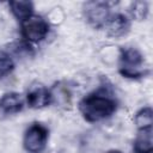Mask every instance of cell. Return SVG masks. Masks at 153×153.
<instances>
[{"instance_id": "5bb4252c", "label": "cell", "mask_w": 153, "mask_h": 153, "mask_svg": "<svg viewBox=\"0 0 153 153\" xmlns=\"http://www.w3.org/2000/svg\"><path fill=\"white\" fill-rule=\"evenodd\" d=\"M106 153H122V152L118 151V149H110V151H108Z\"/></svg>"}, {"instance_id": "30bf717a", "label": "cell", "mask_w": 153, "mask_h": 153, "mask_svg": "<svg viewBox=\"0 0 153 153\" xmlns=\"http://www.w3.org/2000/svg\"><path fill=\"white\" fill-rule=\"evenodd\" d=\"M12 14L20 22L26 20L31 16H33V4L27 0H17L10 1L8 4Z\"/></svg>"}, {"instance_id": "7c38bea8", "label": "cell", "mask_w": 153, "mask_h": 153, "mask_svg": "<svg viewBox=\"0 0 153 153\" xmlns=\"http://www.w3.org/2000/svg\"><path fill=\"white\" fill-rule=\"evenodd\" d=\"M13 69H14V61L12 56L5 50H0V79L8 75Z\"/></svg>"}, {"instance_id": "4fadbf2b", "label": "cell", "mask_w": 153, "mask_h": 153, "mask_svg": "<svg viewBox=\"0 0 153 153\" xmlns=\"http://www.w3.org/2000/svg\"><path fill=\"white\" fill-rule=\"evenodd\" d=\"M129 11H130V14H131L133 18L141 20V19H145L146 18V16L148 13V6H147L146 2L136 1V2L133 4L131 10H129Z\"/></svg>"}, {"instance_id": "9c48e42d", "label": "cell", "mask_w": 153, "mask_h": 153, "mask_svg": "<svg viewBox=\"0 0 153 153\" xmlns=\"http://www.w3.org/2000/svg\"><path fill=\"white\" fill-rule=\"evenodd\" d=\"M135 153H152L153 152V139L152 128L140 129L134 140L133 145Z\"/></svg>"}, {"instance_id": "6da1fadb", "label": "cell", "mask_w": 153, "mask_h": 153, "mask_svg": "<svg viewBox=\"0 0 153 153\" xmlns=\"http://www.w3.org/2000/svg\"><path fill=\"white\" fill-rule=\"evenodd\" d=\"M79 110L87 122H99L116 112L117 100L106 90H99L85 96L79 103Z\"/></svg>"}, {"instance_id": "52a82bcc", "label": "cell", "mask_w": 153, "mask_h": 153, "mask_svg": "<svg viewBox=\"0 0 153 153\" xmlns=\"http://www.w3.org/2000/svg\"><path fill=\"white\" fill-rule=\"evenodd\" d=\"M104 29L110 37H123L130 30V20L122 13H111Z\"/></svg>"}, {"instance_id": "3957f363", "label": "cell", "mask_w": 153, "mask_h": 153, "mask_svg": "<svg viewBox=\"0 0 153 153\" xmlns=\"http://www.w3.org/2000/svg\"><path fill=\"white\" fill-rule=\"evenodd\" d=\"M49 140V129L38 122L32 123L24 133L23 146L27 153H42Z\"/></svg>"}, {"instance_id": "8fae6325", "label": "cell", "mask_w": 153, "mask_h": 153, "mask_svg": "<svg viewBox=\"0 0 153 153\" xmlns=\"http://www.w3.org/2000/svg\"><path fill=\"white\" fill-rule=\"evenodd\" d=\"M135 124L137 130L145 128H152L153 126V111L151 106H145L140 109L135 115Z\"/></svg>"}, {"instance_id": "7a4b0ae2", "label": "cell", "mask_w": 153, "mask_h": 153, "mask_svg": "<svg viewBox=\"0 0 153 153\" xmlns=\"http://www.w3.org/2000/svg\"><path fill=\"white\" fill-rule=\"evenodd\" d=\"M118 72L127 79H140L148 74L145 56L135 47H121L118 57Z\"/></svg>"}, {"instance_id": "5b68a950", "label": "cell", "mask_w": 153, "mask_h": 153, "mask_svg": "<svg viewBox=\"0 0 153 153\" xmlns=\"http://www.w3.org/2000/svg\"><path fill=\"white\" fill-rule=\"evenodd\" d=\"M82 12L86 22L94 29H104L111 16L110 5L105 1H88L84 4Z\"/></svg>"}, {"instance_id": "ba28073f", "label": "cell", "mask_w": 153, "mask_h": 153, "mask_svg": "<svg viewBox=\"0 0 153 153\" xmlns=\"http://www.w3.org/2000/svg\"><path fill=\"white\" fill-rule=\"evenodd\" d=\"M24 100L17 92L5 93L0 98V110L6 115H14L23 110Z\"/></svg>"}, {"instance_id": "277c9868", "label": "cell", "mask_w": 153, "mask_h": 153, "mask_svg": "<svg viewBox=\"0 0 153 153\" xmlns=\"http://www.w3.org/2000/svg\"><path fill=\"white\" fill-rule=\"evenodd\" d=\"M49 30H50L49 23L44 18L33 14L26 20L22 22L20 33L25 43L29 44V43H38L43 41L49 33Z\"/></svg>"}, {"instance_id": "8992f818", "label": "cell", "mask_w": 153, "mask_h": 153, "mask_svg": "<svg viewBox=\"0 0 153 153\" xmlns=\"http://www.w3.org/2000/svg\"><path fill=\"white\" fill-rule=\"evenodd\" d=\"M53 99H54L53 92L43 85L32 86L26 94V104L29 105V108L32 109L45 108L53 103Z\"/></svg>"}]
</instances>
